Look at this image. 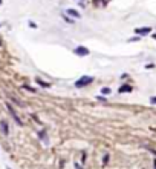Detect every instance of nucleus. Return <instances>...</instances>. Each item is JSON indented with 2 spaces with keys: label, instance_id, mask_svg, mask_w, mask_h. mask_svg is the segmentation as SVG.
<instances>
[{
  "label": "nucleus",
  "instance_id": "4468645a",
  "mask_svg": "<svg viewBox=\"0 0 156 169\" xmlns=\"http://www.w3.org/2000/svg\"><path fill=\"white\" fill-rule=\"evenodd\" d=\"M23 88H25V89H28V91H31V92H35V89H32V88H31V86H28V85H25Z\"/></svg>",
  "mask_w": 156,
  "mask_h": 169
},
{
  "label": "nucleus",
  "instance_id": "ddd939ff",
  "mask_svg": "<svg viewBox=\"0 0 156 169\" xmlns=\"http://www.w3.org/2000/svg\"><path fill=\"white\" fill-rule=\"evenodd\" d=\"M28 25H29V28H32V29H35V28H37V23H34V22H31V20H29V22H28Z\"/></svg>",
  "mask_w": 156,
  "mask_h": 169
},
{
  "label": "nucleus",
  "instance_id": "7ed1b4c3",
  "mask_svg": "<svg viewBox=\"0 0 156 169\" xmlns=\"http://www.w3.org/2000/svg\"><path fill=\"white\" fill-rule=\"evenodd\" d=\"M6 108H8V109H9V112H11V116H12V118H14V120L17 121V125H18V126H23V121H22V120H20V117L17 116V112L14 111V108H12V106H11L9 103H8V105H6Z\"/></svg>",
  "mask_w": 156,
  "mask_h": 169
},
{
  "label": "nucleus",
  "instance_id": "0eeeda50",
  "mask_svg": "<svg viewBox=\"0 0 156 169\" xmlns=\"http://www.w3.org/2000/svg\"><path fill=\"white\" fill-rule=\"evenodd\" d=\"M0 128H2V132H3L5 135H8V134H9V128H8V123H6L5 120L2 121V123H0Z\"/></svg>",
  "mask_w": 156,
  "mask_h": 169
},
{
  "label": "nucleus",
  "instance_id": "f8f14e48",
  "mask_svg": "<svg viewBox=\"0 0 156 169\" xmlns=\"http://www.w3.org/2000/svg\"><path fill=\"white\" fill-rule=\"evenodd\" d=\"M109 158H110V157H109V154H106L104 157H103V163H104V165H107V163H109Z\"/></svg>",
  "mask_w": 156,
  "mask_h": 169
},
{
  "label": "nucleus",
  "instance_id": "f03ea898",
  "mask_svg": "<svg viewBox=\"0 0 156 169\" xmlns=\"http://www.w3.org/2000/svg\"><path fill=\"white\" fill-rule=\"evenodd\" d=\"M73 54L78 56V57H86V56H89V54H90V51L87 49L86 46H77V48L73 49Z\"/></svg>",
  "mask_w": 156,
  "mask_h": 169
},
{
  "label": "nucleus",
  "instance_id": "f3484780",
  "mask_svg": "<svg viewBox=\"0 0 156 169\" xmlns=\"http://www.w3.org/2000/svg\"><path fill=\"white\" fill-rule=\"evenodd\" d=\"M78 6H80V8H84V6H86V3L83 2V0H80V2H78Z\"/></svg>",
  "mask_w": 156,
  "mask_h": 169
},
{
  "label": "nucleus",
  "instance_id": "2eb2a0df",
  "mask_svg": "<svg viewBox=\"0 0 156 169\" xmlns=\"http://www.w3.org/2000/svg\"><path fill=\"white\" fill-rule=\"evenodd\" d=\"M97 100H98V101H106V97H104V96H98Z\"/></svg>",
  "mask_w": 156,
  "mask_h": 169
},
{
  "label": "nucleus",
  "instance_id": "1a4fd4ad",
  "mask_svg": "<svg viewBox=\"0 0 156 169\" xmlns=\"http://www.w3.org/2000/svg\"><path fill=\"white\" fill-rule=\"evenodd\" d=\"M35 82H37L40 86H42V88H51V85H49V83H46V82H43L42 78H35Z\"/></svg>",
  "mask_w": 156,
  "mask_h": 169
},
{
  "label": "nucleus",
  "instance_id": "6e6552de",
  "mask_svg": "<svg viewBox=\"0 0 156 169\" xmlns=\"http://www.w3.org/2000/svg\"><path fill=\"white\" fill-rule=\"evenodd\" d=\"M110 92H112V89L109 86H103V88H101V94H103V96H110Z\"/></svg>",
  "mask_w": 156,
  "mask_h": 169
},
{
  "label": "nucleus",
  "instance_id": "a211bd4d",
  "mask_svg": "<svg viewBox=\"0 0 156 169\" xmlns=\"http://www.w3.org/2000/svg\"><path fill=\"white\" fill-rule=\"evenodd\" d=\"M152 37H153V39H155V40H156V34H153V36H152Z\"/></svg>",
  "mask_w": 156,
  "mask_h": 169
},
{
  "label": "nucleus",
  "instance_id": "423d86ee",
  "mask_svg": "<svg viewBox=\"0 0 156 169\" xmlns=\"http://www.w3.org/2000/svg\"><path fill=\"white\" fill-rule=\"evenodd\" d=\"M135 32H136L138 36H147V34L152 32V28H150V26H145V28H136Z\"/></svg>",
  "mask_w": 156,
  "mask_h": 169
},
{
  "label": "nucleus",
  "instance_id": "aec40b11",
  "mask_svg": "<svg viewBox=\"0 0 156 169\" xmlns=\"http://www.w3.org/2000/svg\"><path fill=\"white\" fill-rule=\"evenodd\" d=\"M0 5H2V0H0Z\"/></svg>",
  "mask_w": 156,
  "mask_h": 169
},
{
  "label": "nucleus",
  "instance_id": "412c9836",
  "mask_svg": "<svg viewBox=\"0 0 156 169\" xmlns=\"http://www.w3.org/2000/svg\"><path fill=\"white\" fill-rule=\"evenodd\" d=\"M8 169H9V168H8Z\"/></svg>",
  "mask_w": 156,
  "mask_h": 169
},
{
  "label": "nucleus",
  "instance_id": "6ab92c4d",
  "mask_svg": "<svg viewBox=\"0 0 156 169\" xmlns=\"http://www.w3.org/2000/svg\"><path fill=\"white\" fill-rule=\"evenodd\" d=\"M153 168H155V169H156V160H155V165H153Z\"/></svg>",
  "mask_w": 156,
  "mask_h": 169
},
{
  "label": "nucleus",
  "instance_id": "39448f33",
  "mask_svg": "<svg viewBox=\"0 0 156 169\" xmlns=\"http://www.w3.org/2000/svg\"><path fill=\"white\" fill-rule=\"evenodd\" d=\"M66 14L69 16V17H72V19H81V14L77 11V9H72V8H67L66 9Z\"/></svg>",
  "mask_w": 156,
  "mask_h": 169
},
{
  "label": "nucleus",
  "instance_id": "9b49d317",
  "mask_svg": "<svg viewBox=\"0 0 156 169\" xmlns=\"http://www.w3.org/2000/svg\"><path fill=\"white\" fill-rule=\"evenodd\" d=\"M141 39H142L141 36H133V37H130V39H128L127 42H128V43H132V42H139Z\"/></svg>",
  "mask_w": 156,
  "mask_h": 169
},
{
  "label": "nucleus",
  "instance_id": "f257e3e1",
  "mask_svg": "<svg viewBox=\"0 0 156 169\" xmlns=\"http://www.w3.org/2000/svg\"><path fill=\"white\" fill-rule=\"evenodd\" d=\"M93 77L92 76H81L77 82H75V88H78V89H81V88H86V86H89L93 83Z\"/></svg>",
  "mask_w": 156,
  "mask_h": 169
},
{
  "label": "nucleus",
  "instance_id": "20e7f679",
  "mask_svg": "<svg viewBox=\"0 0 156 169\" xmlns=\"http://www.w3.org/2000/svg\"><path fill=\"white\" fill-rule=\"evenodd\" d=\"M133 91V86L132 85H121L118 88V92L119 94H128V92H132Z\"/></svg>",
  "mask_w": 156,
  "mask_h": 169
},
{
  "label": "nucleus",
  "instance_id": "9d476101",
  "mask_svg": "<svg viewBox=\"0 0 156 169\" xmlns=\"http://www.w3.org/2000/svg\"><path fill=\"white\" fill-rule=\"evenodd\" d=\"M38 135H40V140H43L44 143H47V138H46V131H40V132H38Z\"/></svg>",
  "mask_w": 156,
  "mask_h": 169
},
{
  "label": "nucleus",
  "instance_id": "dca6fc26",
  "mask_svg": "<svg viewBox=\"0 0 156 169\" xmlns=\"http://www.w3.org/2000/svg\"><path fill=\"white\" fill-rule=\"evenodd\" d=\"M150 103H152V105H156V96L150 97Z\"/></svg>",
  "mask_w": 156,
  "mask_h": 169
}]
</instances>
